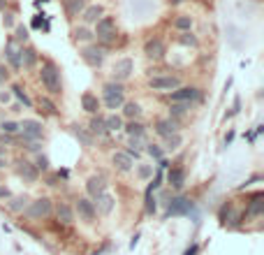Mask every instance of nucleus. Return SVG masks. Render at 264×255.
<instances>
[{
  "label": "nucleus",
  "mask_w": 264,
  "mask_h": 255,
  "mask_svg": "<svg viewBox=\"0 0 264 255\" xmlns=\"http://www.w3.org/2000/svg\"><path fill=\"white\" fill-rule=\"evenodd\" d=\"M42 23H44V21H42V19H40V14H37V16L33 19V28H42Z\"/></svg>",
  "instance_id": "obj_51"
},
{
  "label": "nucleus",
  "mask_w": 264,
  "mask_h": 255,
  "mask_svg": "<svg viewBox=\"0 0 264 255\" xmlns=\"http://www.w3.org/2000/svg\"><path fill=\"white\" fill-rule=\"evenodd\" d=\"M0 81H2V84L9 81V67H7L5 63H0Z\"/></svg>",
  "instance_id": "obj_46"
},
{
  "label": "nucleus",
  "mask_w": 264,
  "mask_h": 255,
  "mask_svg": "<svg viewBox=\"0 0 264 255\" xmlns=\"http://www.w3.org/2000/svg\"><path fill=\"white\" fill-rule=\"evenodd\" d=\"M178 42H181V44H185V47H197V44H199V42H197V37L192 33H181V37H178Z\"/></svg>",
  "instance_id": "obj_42"
},
{
  "label": "nucleus",
  "mask_w": 264,
  "mask_h": 255,
  "mask_svg": "<svg viewBox=\"0 0 264 255\" xmlns=\"http://www.w3.org/2000/svg\"><path fill=\"white\" fill-rule=\"evenodd\" d=\"M170 102H183V105H197V102H202V88L199 86H178L174 88L172 93H167Z\"/></svg>",
  "instance_id": "obj_6"
},
{
  "label": "nucleus",
  "mask_w": 264,
  "mask_h": 255,
  "mask_svg": "<svg viewBox=\"0 0 264 255\" xmlns=\"http://www.w3.org/2000/svg\"><path fill=\"white\" fill-rule=\"evenodd\" d=\"M2 23H5V28H14V14L7 12L5 16H2Z\"/></svg>",
  "instance_id": "obj_48"
},
{
  "label": "nucleus",
  "mask_w": 264,
  "mask_h": 255,
  "mask_svg": "<svg viewBox=\"0 0 264 255\" xmlns=\"http://www.w3.org/2000/svg\"><path fill=\"white\" fill-rule=\"evenodd\" d=\"M54 197H49V195H40V197H30L28 202L26 211L21 216H26L30 223H42V221H49L51 216H54Z\"/></svg>",
  "instance_id": "obj_2"
},
{
  "label": "nucleus",
  "mask_w": 264,
  "mask_h": 255,
  "mask_svg": "<svg viewBox=\"0 0 264 255\" xmlns=\"http://www.w3.org/2000/svg\"><path fill=\"white\" fill-rule=\"evenodd\" d=\"M174 28H176V30H181V33H188V30H192V16H188V14H181V16H176V19H174Z\"/></svg>",
  "instance_id": "obj_36"
},
{
  "label": "nucleus",
  "mask_w": 264,
  "mask_h": 255,
  "mask_svg": "<svg viewBox=\"0 0 264 255\" xmlns=\"http://www.w3.org/2000/svg\"><path fill=\"white\" fill-rule=\"evenodd\" d=\"M37 77H40V84H42V88L47 91L49 98H61L63 95V79H61V70H58V65H56L54 61L42 63Z\"/></svg>",
  "instance_id": "obj_1"
},
{
  "label": "nucleus",
  "mask_w": 264,
  "mask_h": 255,
  "mask_svg": "<svg viewBox=\"0 0 264 255\" xmlns=\"http://www.w3.org/2000/svg\"><path fill=\"white\" fill-rule=\"evenodd\" d=\"M9 112L19 114V112H21V102H12V105H9Z\"/></svg>",
  "instance_id": "obj_50"
},
{
  "label": "nucleus",
  "mask_w": 264,
  "mask_h": 255,
  "mask_svg": "<svg viewBox=\"0 0 264 255\" xmlns=\"http://www.w3.org/2000/svg\"><path fill=\"white\" fill-rule=\"evenodd\" d=\"M100 16H104V7H102V5H86V9L82 12V19H84L86 26L95 23Z\"/></svg>",
  "instance_id": "obj_25"
},
{
  "label": "nucleus",
  "mask_w": 264,
  "mask_h": 255,
  "mask_svg": "<svg viewBox=\"0 0 264 255\" xmlns=\"http://www.w3.org/2000/svg\"><path fill=\"white\" fill-rule=\"evenodd\" d=\"M14 172H16L19 179H23V181L30 183V186H35V183L40 181V172H37V167L33 165V160H26V158L16 160L14 162Z\"/></svg>",
  "instance_id": "obj_10"
},
{
  "label": "nucleus",
  "mask_w": 264,
  "mask_h": 255,
  "mask_svg": "<svg viewBox=\"0 0 264 255\" xmlns=\"http://www.w3.org/2000/svg\"><path fill=\"white\" fill-rule=\"evenodd\" d=\"M111 167H114L118 174H130V172L135 169V160L121 148V151H114V153H111Z\"/></svg>",
  "instance_id": "obj_15"
},
{
  "label": "nucleus",
  "mask_w": 264,
  "mask_h": 255,
  "mask_svg": "<svg viewBox=\"0 0 264 255\" xmlns=\"http://www.w3.org/2000/svg\"><path fill=\"white\" fill-rule=\"evenodd\" d=\"M95 35H93V30H88L86 26H82V28H75V40L77 42H90Z\"/></svg>",
  "instance_id": "obj_38"
},
{
  "label": "nucleus",
  "mask_w": 264,
  "mask_h": 255,
  "mask_svg": "<svg viewBox=\"0 0 264 255\" xmlns=\"http://www.w3.org/2000/svg\"><path fill=\"white\" fill-rule=\"evenodd\" d=\"M165 54H167V47H165V42L160 40V37H151V40H146V44H144V56L149 58V61H163Z\"/></svg>",
  "instance_id": "obj_14"
},
{
  "label": "nucleus",
  "mask_w": 264,
  "mask_h": 255,
  "mask_svg": "<svg viewBox=\"0 0 264 255\" xmlns=\"http://www.w3.org/2000/svg\"><path fill=\"white\" fill-rule=\"evenodd\" d=\"M146 153H149L153 160H163L165 151L160 148V144H153V141H151V144H146Z\"/></svg>",
  "instance_id": "obj_39"
},
{
  "label": "nucleus",
  "mask_w": 264,
  "mask_h": 255,
  "mask_svg": "<svg viewBox=\"0 0 264 255\" xmlns=\"http://www.w3.org/2000/svg\"><path fill=\"white\" fill-rule=\"evenodd\" d=\"M93 204H95V211H97V218H107V216H111V211L116 209V197L111 193H102V195H97L93 200Z\"/></svg>",
  "instance_id": "obj_16"
},
{
  "label": "nucleus",
  "mask_w": 264,
  "mask_h": 255,
  "mask_svg": "<svg viewBox=\"0 0 264 255\" xmlns=\"http://www.w3.org/2000/svg\"><path fill=\"white\" fill-rule=\"evenodd\" d=\"M26 40H28V28H23V26H16V28H14L12 42H21V44H23Z\"/></svg>",
  "instance_id": "obj_41"
},
{
  "label": "nucleus",
  "mask_w": 264,
  "mask_h": 255,
  "mask_svg": "<svg viewBox=\"0 0 264 255\" xmlns=\"http://www.w3.org/2000/svg\"><path fill=\"white\" fill-rule=\"evenodd\" d=\"M26 146V151H30V153H42V146H44V141L37 139V141H28V144H23Z\"/></svg>",
  "instance_id": "obj_43"
},
{
  "label": "nucleus",
  "mask_w": 264,
  "mask_h": 255,
  "mask_svg": "<svg viewBox=\"0 0 264 255\" xmlns=\"http://www.w3.org/2000/svg\"><path fill=\"white\" fill-rule=\"evenodd\" d=\"M165 141V153H174V151H178V148L183 146V134L181 132H176V134H170L167 139H163Z\"/></svg>",
  "instance_id": "obj_34"
},
{
  "label": "nucleus",
  "mask_w": 264,
  "mask_h": 255,
  "mask_svg": "<svg viewBox=\"0 0 264 255\" xmlns=\"http://www.w3.org/2000/svg\"><path fill=\"white\" fill-rule=\"evenodd\" d=\"M107 186L109 181L104 179L102 174H90L86 179V183H84V188H86V197H90V200H95L97 195L107 193Z\"/></svg>",
  "instance_id": "obj_13"
},
{
  "label": "nucleus",
  "mask_w": 264,
  "mask_h": 255,
  "mask_svg": "<svg viewBox=\"0 0 264 255\" xmlns=\"http://www.w3.org/2000/svg\"><path fill=\"white\" fill-rule=\"evenodd\" d=\"M82 109L86 112V114L95 116V114H100V109H102V102L100 98L95 93H90V91H86V93H82Z\"/></svg>",
  "instance_id": "obj_22"
},
{
  "label": "nucleus",
  "mask_w": 264,
  "mask_h": 255,
  "mask_svg": "<svg viewBox=\"0 0 264 255\" xmlns=\"http://www.w3.org/2000/svg\"><path fill=\"white\" fill-rule=\"evenodd\" d=\"M5 5H7V0H0V9H5Z\"/></svg>",
  "instance_id": "obj_54"
},
{
  "label": "nucleus",
  "mask_w": 264,
  "mask_h": 255,
  "mask_svg": "<svg viewBox=\"0 0 264 255\" xmlns=\"http://www.w3.org/2000/svg\"><path fill=\"white\" fill-rule=\"evenodd\" d=\"M33 165L37 167V172L40 174H44V172H49V158L47 155H42V153H37V158L33 160Z\"/></svg>",
  "instance_id": "obj_40"
},
{
  "label": "nucleus",
  "mask_w": 264,
  "mask_h": 255,
  "mask_svg": "<svg viewBox=\"0 0 264 255\" xmlns=\"http://www.w3.org/2000/svg\"><path fill=\"white\" fill-rule=\"evenodd\" d=\"M12 197V190H9V186H5V183H0V202H5Z\"/></svg>",
  "instance_id": "obj_45"
},
{
  "label": "nucleus",
  "mask_w": 264,
  "mask_h": 255,
  "mask_svg": "<svg viewBox=\"0 0 264 255\" xmlns=\"http://www.w3.org/2000/svg\"><path fill=\"white\" fill-rule=\"evenodd\" d=\"M54 216H56V223L63 225V228H72L77 223L75 207H72V202H68V200L54 202Z\"/></svg>",
  "instance_id": "obj_8"
},
{
  "label": "nucleus",
  "mask_w": 264,
  "mask_h": 255,
  "mask_svg": "<svg viewBox=\"0 0 264 255\" xmlns=\"http://www.w3.org/2000/svg\"><path fill=\"white\" fill-rule=\"evenodd\" d=\"M102 105L109 109V112H118L123 107V102H125V84L121 81H107L104 86H102Z\"/></svg>",
  "instance_id": "obj_3"
},
{
  "label": "nucleus",
  "mask_w": 264,
  "mask_h": 255,
  "mask_svg": "<svg viewBox=\"0 0 264 255\" xmlns=\"http://www.w3.org/2000/svg\"><path fill=\"white\" fill-rule=\"evenodd\" d=\"M5 58H7V63L12 65V70H21V58H19V49L14 47V42H12V37L7 40V44H5Z\"/></svg>",
  "instance_id": "obj_26"
},
{
  "label": "nucleus",
  "mask_w": 264,
  "mask_h": 255,
  "mask_svg": "<svg viewBox=\"0 0 264 255\" xmlns=\"http://www.w3.org/2000/svg\"><path fill=\"white\" fill-rule=\"evenodd\" d=\"M95 37L102 42H111L116 40V35H118V28H116V19L114 16H100V19L95 21Z\"/></svg>",
  "instance_id": "obj_9"
},
{
  "label": "nucleus",
  "mask_w": 264,
  "mask_h": 255,
  "mask_svg": "<svg viewBox=\"0 0 264 255\" xmlns=\"http://www.w3.org/2000/svg\"><path fill=\"white\" fill-rule=\"evenodd\" d=\"M72 132H75V137L79 141H82L84 146H93V141H95V137L90 132H88L84 126H72Z\"/></svg>",
  "instance_id": "obj_35"
},
{
  "label": "nucleus",
  "mask_w": 264,
  "mask_h": 255,
  "mask_svg": "<svg viewBox=\"0 0 264 255\" xmlns=\"http://www.w3.org/2000/svg\"><path fill=\"white\" fill-rule=\"evenodd\" d=\"M132 72H135V61L132 58H118L111 67V79L123 84V81H128L132 77Z\"/></svg>",
  "instance_id": "obj_12"
},
{
  "label": "nucleus",
  "mask_w": 264,
  "mask_h": 255,
  "mask_svg": "<svg viewBox=\"0 0 264 255\" xmlns=\"http://www.w3.org/2000/svg\"><path fill=\"white\" fill-rule=\"evenodd\" d=\"M88 132L93 134V137H97V139H104L107 137V126H104V116L102 114H95L90 116V121H88V128H86Z\"/></svg>",
  "instance_id": "obj_23"
},
{
  "label": "nucleus",
  "mask_w": 264,
  "mask_h": 255,
  "mask_svg": "<svg viewBox=\"0 0 264 255\" xmlns=\"http://www.w3.org/2000/svg\"><path fill=\"white\" fill-rule=\"evenodd\" d=\"M12 102V93L9 91H0V105H9Z\"/></svg>",
  "instance_id": "obj_47"
},
{
  "label": "nucleus",
  "mask_w": 264,
  "mask_h": 255,
  "mask_svg": "<svg viewBox=\"0 0 264 255\" xmlns=\"http://www.w3.org/2000/svg\"><path fill=\"white\" fill-rule=\"evenodd\" d=\"M0 132H5V134H19V121L2 119V121H0Z\"/></svg>",
  "instance_id": "obj_37"
},
{
  "label": "nucleus",
  "mask_w": 264,
  "mask_h": 255,
  "mask_svg": "<svg viewBox=\"0 0 264 255\" xmlns=\"http://www.w3.org/2000/svg\"><path fill=\"white\" fill-rule=\"evenodd\" d=\"M185 181H188V176H185V169L183 167H172L170 172H167V183H170V188L176 190V193H181L183 188H185Z\"/></svg>",
  "instance_id": "obj_21"
},
{
  "label": "nucleus",
  "mask_w": 264,
  "mask_h": 255,
  "mask_svg": "<svg viewBox=\"0 0 264 255\" xmlns=\"http://www.w3.org/2000/svg\"><path fill=\"white\" fill-rule=\"evenodd\" d=\"M190 105H183V102H170V119H174V121H181L183 116H188L190 112Z\"/></svg>",
  "instance_id": "obj_33"
},
{
  "label": "nucleus",
  "mask_w": 264,
  "mask_h": 255,
  "mask_svg": "<svg viewBox=\"0 0 264 255\" xmlns=\"http://www.w3.org/2000/svg\"><path fill=\"white\" fill-rule=\"evenodd\" d=\"M28 202H30V195L28 193H21V195H12L9 200H5V204H2V209L5 211H9L12 216H21L23 211H26Z\"/></svg>",
  "instance_id": "obj_18"
},
{
  "label": "nucleus",
  "mask_w": 264,
  "mask_h": 255,
  "mask_svg": "<svg viewBox=\"0 0 264 255\" xmlns=\"http://www.w3.org/2000/svg\"><path fill=\"white\" fill-rule=\"evenodd\" d=\"M2 119H5V114H2V112H0V121H2Z\"/></svg>",
  "instance_id": "obj_56"
},
{
  "label": "nucleus",
  "mask_w": 264,
  "mask_h": 255,
  "mask_svg": "<svg viewBox=\"0 0 264 255\" xmlns=\"http://www.w3.org/2000/svg\"><path fill=\"white\" fill-rule=\"evenodd\" d=\"M262 214H264V193H262V190H258V193L248 195V200H246L244 218L258 221V218H262Z\"/></svg>",
  "instance_id": "obj_11"
},
{
  "label": "nucleus",
  "mask_w": 264,
  "mask_h": 255,
  "mask_svg": "<svg viewBox=\"0 0 264 255\" xmlns=\"http://www.w3.org/2000/svg\"><path fill=\"white\" fill-rule=\"evenodd\" d=\"M121 116H123V121H142L144 107L137 100H125L121 107Z\"/></svg>",
  "instance_id": "obj_20"
},
{
  "label": "nucleus",
  "mask_w": 264,
  "mask_h": 255,
  "mask_svg": "<svg viewBox=\"0 0 264 255\" xmlns=\"http://www.w3.org/2000/svg\"><path fill=\"white\" fill-rule=\"evenodd\" d=\"M72 207H75V216L79 223H84V225H95L97 223V211H95V204L90 197H86V195L77 197Z\"/></svg>",
  "instance_id": "obj_4"
},
{
  "label": "nucleus",
  "mask_w": 264,
  "mask_h": 255,
  "mask_svg": "<svg viewBox=\"0 0 264 255\" xmlns=\"http://www.w3.org/2000/svg\"><path fill=\"white\" fill-rule=\"evenodd\" d=\"M44 139V126L37 119H23L19 121V141L28 144V141Z\"/></svg>",
  "instance_id": "obj_5"
},
{
  "label": "nucleus",
  "mask_w": 264,
  "mask_h": 255,
  "mask_svg": "<svg viewBox=\"0 0 264 255\" xmlns=\"http://www.w3.org/2000/svg\"><path fill=\"white\" fill-rule=\"evenodd\" d=\"M7 167H9V158H7V155H0V172Z\"/></svg>",
  "instance_id": "obj_49"
},
{
  "label": "nucleus",
  "mask_w": 264,
  "mask_h": 255,
  "mask_svg": "<svg viewBox=\"0 0 264 255\" xmlns=\"http://www.w3.org/2000/svg\"><path fill=\"white\" fill-rule=\"evenodd\" d=\"M172 5H178V2H183V0H170Z\"/></svg>",
  "instance_id": "obj_55"
},
{
  "label": "nucleus",
  "mask_w": 264,
  "mask_h": 255,
  "mask_svg": "<svg viewBox=\"0 0 264 255\" xmlns=\"http://www.w3.org/2000/svg\"><path fill=\"white\" fill-rule=\"evenodd\" d=\"M7 151H9V148H7V146H2V144H0V155H7Z\"/></svg>",
  "instance_id": "obj_53"
},
{
  "label": "nucleus",
  "mask_w": 264,
  "mask_h": 255,
  "mask_svg": "<svg viewBox=\"0 0 264 255\" xmlns=\"http://www.w3.org/2000/svg\"><path fill=\"white\" fill-rule=\"evenodd\" d=\"M123 132L128 134V137H146V126L142 121H125Z\"/></svg>",
  "instance_id": "obj_30"
},
{
  "label": "nucleus",
  "mask_w": 264,
  "mask_h": 255,
  "mask_svg": "<svg viewBox=\"0 0 264 255\" xmlns=\"http://www.w3.org/2000/svg\"><path fill=\"white\" fill-rule=\"evenodd\" d=\"M178 86H181V77H176V74H153V77H149V88L156 93H172Z\"/></svg>",
  "instance_id": "obj_7"
},
{
  "label": "nucleus",
  "mask_w": 264,
  "mask_h": 255,
  "mask_svg": "<svg viewBox=\"0 0 264 255\" xmlns=\"http://www.w3.org/2000/svg\"><path fill=\"white\" fill-rule=\"evenodd\" d=\"M0 183H2V172H0Z\"/></svg>",
  "instance_id": "obj_57"
},
{
  "label": "nucleus",
  "mask_w": 264,
  "mask_h": 255,
  "mask_svg": "<svg viewBox=\"0 0 264 255\" xmlns=\"http://www.w3.org/2000/svg\"><path fill=\"white\" fill-rule=\"evenodd\" d=\"M185 255H197V244H192V246L185 251Z\"/></svg>",
  "instance_id": "obj_52"
},
{
  "label": "nucleus",
  "mask_w": 264,
  "mask_h": 255,
  "mask_svg": "<svg viewBox=\"0 0 264 255\" xmlns=\"http://www.w3.org/2000/svg\"><path fill=\"white\" fill-rule=\"evenodd\" d=\"M9 93H12V98H16V100L21 102V105H26L28 109H33V107H35V102L30 100V98H28V93L23 91V86H21V84H12Z\"/></svg>",
  "instance_id": "obj_32"
},
{
  "label": "nucleus",
  "mask_w": 264,
  "mask_h": 255,
  "mask_svg": "<svg viewBox=\"0 0 264 255\" xmlns=\"http://www.w3.org/2000/svg\"><path fill=\"white\" fill-rule=\"evenodd\" d=\"M82 58H84V63H86L88 67L97 70V67H102V63H104V49L88 44V47L82 49Z\"/></svg>",
  "instance_id": "obj_17"
},
{
  "label": "nucleus",
  "mask_w": 264,
  "mask_h": 255,
  "mask_svg": "<svg viewBox=\"0 0 264 255\" xmlns=\"http://www.w3.org/2000/svg\"><path fill=\"white\" fill-rule=\"evenodd\" d=\"M153 132L160 137V139H167L170 134H176L178 132V121H174V119H156V123H153Z\"/></svg>",
  "instance_id": "obj_19"
},
{
  "label": "nucleus",
  "mask_w": 264,
  "mask_h": 255,
  "mask_svg": "<svg viewBox=\"0 0 264 255\" xmlns=\"http://www.w3.org/2000/svg\"><path fill=\"white\" fill-rule=\"evenodd\" d=\"M104 126H107V132H121L123 126H125V121H123V116L118 114V112H111V114L104 116Z\"/></svg>",
  "instance_id": "obj_27"
},
{
  "label": "nucleus",
  "mask_w": 264,
  "mask_h": 255,
  "mask_svg": "<svg viewBox=\"0 0 264 255\" xmlns=\"http://www.w3.org/2000/svg\"><path fill=\"white\" fill-rule=\"evenodd\" d=\"M19 58H21V67H26V70H33L40 61V56H37V49L35 47H21L19 49Z\"/></svg>",
  "instance_id": "obj_24"
},
{
  "label": "nucleus",
  "mask_w": 264,
  "mask_h": 255,
  "mask_svg": "<svg viewBox=\"0 0 264 255\" xmlns=\"http://www.w3.org/2000/svg\"><path fill=\"white\" fill-rule=\"evenodd\" d=\"M37 107H40V112H44V114H49V116H58L61 114V109L54 105V100L49 98V95H40L37 98Z\"/></svg>",
  "instance_id": "obj_31"
},
{
  "label": "nucleus",
  "mask_w": 264,
  "mask_h": 255,
  "mask_svg": "<svg viewBox=\"0 0 264 255\" xmlns=\"http://www.w3.org/2000/svg\"><path fill=\"white\" fill-rule=\"evenodd\" d=\"M63 7L70 19H75V16H82V12L86 9V0H63Z\"/></svg>",
  "instance_id": "obj_28"
},
{
  "label": "nucleus",
  "mask_w": 264,
  "mask_h": 255,
  "mask_svg": "<svg viewBox=\"0 0 264 255\" xmlns=\"http://www.w3.org/2000/svg\"><path fill=\"white\" fill-rule=\"evenodd\" d=\"M132 172H135L137 181H142V183H149L153 179V165H149V162H137Z\"/></svg>",
  "instance_id": "obj_29"
},
{
  "label": "nucleus",
  "mask_w": 264,
  "mask_h": 255,
  "mask_svg": "<svg viewBox=\"0 0 264 255\" xmlns=\"http://www.w3.org/2000/svg\"><path fill=\"white\" fill-rule=\"evenodd\" d=\"M156 197H153V193H146V214H156Z\"/></svg>",
  "instance_id": "obj_44"
}]
</instances>
